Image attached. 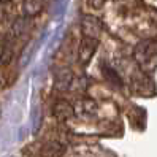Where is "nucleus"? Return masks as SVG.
I'll use <instances>...</instances> for the list:
<instances>
[{"mask_svg":"<svg viewBox=\"0 0 157 157\" xmlns=\"http://www.w3.org/2000/svg\"><path fill=\"white\" fill-rule=\"evenodd\" d=\"M135 60L144 73H149L157 68V41L144 40L136 44L135 48Z\"/></svg>","mask_w":157,"mask_h":157,"instance_id":"1","label":"nucleus"},{"mask_svg":"<svg viewBox=\"0 0 157 157\" xmlns=\"http://www.w3.org/2000/svg\"><path fill=\"white\" fill-rule=\"evenodd\" d=\"M101 22L94 16H82L81 19V32H82V36L86 38H94V40H98V36L101 33Z\"/></svg>","mask_w":157,"mask_h":157,"instance_id":"2","label":"nucleus"},{"mask_svg":"<svg viewBox=\"0 0 157 157\" xmlns=\"http://www.w3.org/2000/svg\"><path fill=\"white\" fill-rule=\"evenodd\" d=\"M97 44H98V40H94V38H86L82 36V40L79 43V51H78V59H79V63L82 65H87L90 62L92 56L95 54L97 51Z\"/></svg>","mask_w":157,"mask_h":157,"instance_id":"3","label":"nucleus"},{"mask_svg":"<svg viewBox=\"0 0 157 157\" xmlns=\"http://www.w3.org/2000/svg\"><path fill=\"white\" fill-rule=\"evenodd\" d=\"M73 82V73L70 68H60L57 70L56 76H54V86H56V89L59 90H67L70 89Z\"/></svg>","mask_w":157,"mask_h":157,"instance_id":"4","label":"nucleus"},{"mask_svg":"<svg viewBox=\"0 0 157 157\" xmlns=\"http://www.w3.org/2000/svg\"><path fill=\"white\" fill-rule=\"evenodd\" d=\"M52 114L56 116L57 119H60V121H67V119L75 116V109H73V106L68 103V101L59 100L52 106Z\"/></svg>","mask_w":157,"mask_h":157,"instance_id":"5","label":"nucleus"},{"mask_svg":"<svg viewBox=\"0 0 157 157\" xmlns=\"http://www.w3.org/2000/svg\"><path fill=\"white\" fill-rule=\"evenodd\" d=\"M22 10L25 16H36L43 10V2L41 0H24L22 2Z\"/></svg>","mask_w":157,"mask_h":157,"instance_id":"6","label":"nucleus"},{"mask_svg":"<svg viewBox=\"0 0 157 157\" xmlns=\"http://www.w3.org/2000/svg\"><path fill=\"white\" fill-rule=\"evenodd\" d=\"M101 71H103V76L106 81H109L114 87H121L122 86V79L119 78V75L116 73V70H113L108 63H101Z\"/></svg>","mask_w":157,"mask_h":157,"instance_id":"7","label":"nucleus"},{"mask_svg":"<svg viewBox=\"0 0 157 157\" xmlns=\"http://www.w3.org/2000/svg\"><path fill=\"white\" fill-rule=\"evenodd\" d=\"M62 146L59 143H49V144H46L44 146V149L41 152V155L44 157H59L62 154Z\"/></svg>","mask_w":157,"mask_h":157,"instance_id":"8","label":"nucleus"},{"mask_svg":"<svg viewBox=\"0 0 157 157\" xmlns=\"http://www.w3.org/2000/svg\"><path fill=\"white\" fill-rule=\"evenodd\" d=\"M67 3L68 0H54L52 2V13L56 17H62L63 13L67 10Z\"/></svg>","mask_w":157,"mask_h":157,"instance_id":"9","label":"nucleus"},{"mask_svg":"<svg viewBox=\"0 0 157 157\" xmlns=\"http://www.w3.org/2000/svg\"><path fill=\"white\" fill-rule=\"evenodd\" d=\"M40 122H41L40 109H38V106H35V108L32 109V128H33V132H38V128H40Z\"/></svg>","mask_w":157,"mask_h":157,"instance_id":"10","label":"nucleus"},{"mask_svg":"<svg viewBox=\"0 0 157 157\" xmlns=\"http://www.w3.org/2000/svg\"><path fill=\"white\" fill-rule=\"evenodd\" d=\"M89 5L92 8H95V10H100V8L105 5V0H89Z\"/></svg>","mask_w":157,"mask_h":157,"instance_id":"11","label":"nucleus"},{"mask_svg":"<svg viewBox=\"0 0 157 157\" xmlns=\"http://www.w3.org/2000/svg\"><path fill=\"white\" fill-rule=\"evenodd\" d=\"M2 3H8V2H11V0H0Z\"/></svg>","mask_w":157,"mask_h":157,"instance_id":"12","label":"nucleus"}]
</instances>
